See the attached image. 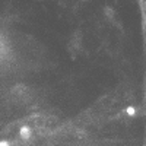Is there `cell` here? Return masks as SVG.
<instances>
[{"mask_svg":"<svg viewBox=\"0 0 146 146\" xmlns=\"http://www.w3.org/2000/svg\"><path fill=\"white\" fill-rule=\"evenodd\" d=\"M31 127L29 126H22L21 129H19V137L22 139V140H28L29 137H31Z\"/></svg>","mask_w":146,"mask_h":146,"instance_id":"obj_1","label":"cell"},{"mask_svg":"<svg viewBox=\"0 0 146 146\" xmlns=\"http://www.w3.org/2000/svg\"><path fill=\"white\" fill-rule=\"evenodd\" d=\"M0 146H10L9 140H0Z\"/></svg>","mask_w":146,"mask_h":146,"instance_id":"obj_2","label":"cell"}]
</instances>
